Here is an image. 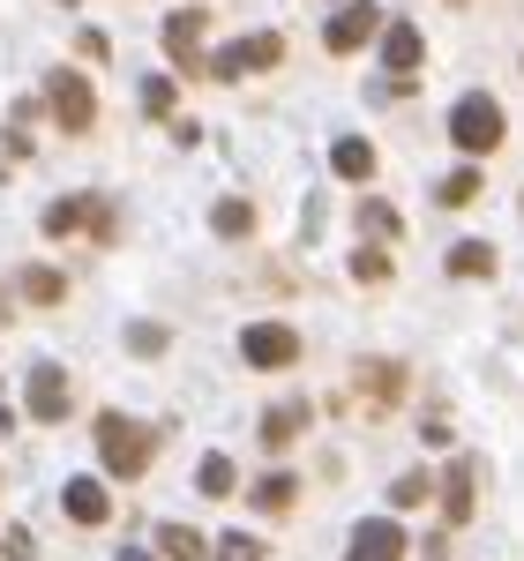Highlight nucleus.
Instances as JSON below:
<instances>
[{
  "label": "nucleus",
  "instance_id": "nucleus-11",
  "mask_svg": "<svg viewBox=\"0 0 524 561\" xmlns=\"http://www.w3.org/2000/svg\"><path fill=\"white\" fill-rule=\"evenodd\" d=\"M420 60H428L420 31H412V23H390V31H383V68H390L397 83H412V68H420Z\"/></svg>",
  "mask_w": 524,
  "mask_h": 561
},
{
  "label": "nucleus",
  "instance_id": "nucleus-30",
  "mask_svg": "<svg viewBox=\"0 0 524 561\" xmlns=\"http://www.w3.org/2000/svg\"><path fill=\"white\" fill-rule=\"evenodd\" d=\"M390 502H397V510H412V502H428V472H397Z\"/></svg>",
  "mask_w": 524,
  "mask_h": 561
},
{
  "label": "nucleus",
  "instance_id": "nucleus-25",
  "mask_svg": "<svg viewBox=\"0 0 524 561\" xmlns=\"http://www.w3.org/2000/svg\"><path fill=\"white\" fill-rule=\"evenodd\" d=\"M166 345H173V330H166V322H128V352H135V359H158Z\"/></svg>",
  "mask_w": 524,
  "mask_h": 561
},
{
  "label": "nucleus",
  "instance_id": "nucleus-4",
  "mask_svg": "<svg viewBox=\"0 0 524 561\" xmlns=\"http://www.w3.org/2000/svg\"><path fill=\"white\" fill-rule=\"evenodd\" d=\"M383 31H390V15H383L375 0H345V8L322 23V45H330V53H360V45L383 38Z\"/></svg>",
  "mask_w": 524,
  "mask_h": 561
},
{
  "label": "nucleus",
  "instance_id": "nucleus-10",
  "mask_svg": "<svg viewBox=\"0 0 524 561\" xmlns=\"http://www.w3.org/2000/svg\"><path fill=\"white\" fill-rule=\"evenodd\" d=\"M472 486H480V465L457 457L449 479H442V524H472Z\"/></svg>",
  "mask_w": 524,
  "mask_h": 561
},
{
  "label": "nucleus",
  "instance_id": "nucleus-8",
  "mask_svg": "<svg viewBox=\"0 0 524 561\" xmlns=\"http://www.w3.org/2000/svg\"><path fill=\"white\" fill-rule=\"evenodd\" d=\"M240 352H248V367H293L300 359V337L285 322H248L240 330Z\"/></svg>",
  "mask_w": 524,
  "mask_h": 561
},
{
  "label": "nucleus",
  "instance_id": "nucleus-14",
  "mask_svg": "<svg viewBox=\"0 0 524 561\" xmlns=\"http://www.w3.org/2000/svg\"><path fill=\"white\" fill-rule=\"evenodd\" d=\"M15 285H23V300H31V307H60V300H68V277H60V270H45V262H31Z\"/></svg>",
  "mask_w": 524,
  "mask_h": 561
},
{
  "label": "nucleus",
  "instance_id": "nucleus-7",
  "mask_svg": "<svg viewBox=\"0 0 524 561\" xmlns=\"http://www.w3.org/2000/svg\"><path fill=\"white\" fill-rule=\"evenodd\" d=\"M203 31H210V15H203V8H173V15H166V53H173V68L210 76V60L195 53V45H203Z\"/></svg>",
  "mask_w": 524,
  "mask_h": 561
},
{
  "label": "nucleus",
  "instance_id": "nucleus-22",
  "mask_svg": "<svg viewBox=\"0 0 524 561\" xmlns=\"http://www.w3.org/2000/svg\"><path fill=\"white\" fill-rule=\"evenodd\" d=\"M435 195H442V210H465V203H472V195H480V165H457V173L442 180Z\"/></svg>",
  "mask_w": 524,
  "mask_h": 561
},
{
  "label": "nucleus",
  "instance_id": "nucleus-24",
  "mask_svg": "<svg viewBox=\"0 0 524 561\" xmlns=\"http://www.w3.org/2000/svg\"><path fill=\"white\" fill-rule=\"evenodd\" d=\"M293 494H300V479H293V472L255 479V510H293Z\"/></svg>",
  "mask_w": 524,
  "mask_h": 561
},
{
  "label": "nucleus",
  "instance_id": "nucleus-1",
  "mask_svg": "<svg viewBox=\"0 0 524 561\" xmlns=\"http://www.w3.org/2000/svg\"><path fill=\"white\" fill-rule=\"evenodd\" d=\"M150 449H158V434H150V427H135V420H121V412L98 420V457H105V472H113V479L150 472Z\"/></svg>",
  "mask_w": 524,
  "mask_h": 561
},
{
  "label": "nucleus",
  "instance_id": "nucleus-2",
  "mask_svg": "<svg viewBox=\"0 0 524 561\" xmlns=\"http://www.w3.org/2000/svg\"><path fill=\"white\" fill-rule=\"evenodd\" d=\"M45 240H76V232H98V240H121V217L113 203H98V195H60V203H45Z\"/></svg>",
  "mask_w": 524,
  "mask_h": 561
},
{
  "label": "nucleus",
  "instance_id": "nucleus-26",
  "mask_svg": "<svg viewBox=\"0 0 524 561\" xmlns=\"http://www.w3.org/2000/svg\"><path fill=\"white\" fill-rule=\"evenodd\" d=\"M352 225H360L367 240H397V210H390V203H360V217H352Z\"/></svg>",
  "mask_w": 524,
  "mask_h": 561
},
{
  "label": "nucleus",
  "instance_id": "nucleus-5",
  "mask_svg": "<svg viewBox=\"0 0 524 561\" xmlns=\"http://www.w3.org/2000/svg\"><path fill=\"white\" fill-rule=\"evenodd\" d=\"M45 105H53V121H60L68 135H83L90 121H98V98H90V83H83V76H68V68H53V76H45Z\"/></svg>",
  "mask_w": 524,
  "mask_h": 561
},
{
  "label": "nucleus",
  "instance_id": "nucleus-33",
  "mask_svg": "<svg viewBox=\"0 0 524 561\" xmlns=\"http://www.w3.org/2000/svg\"><path fill=\"white\" fill-rule=\"evenodd\" d=\"M121 561H150V554H143V547H128V554H121Z\"/></svg>",
  "mask_w": 524,
  "mask_h": 561
},
{
  "label": "nucleus",
  "instance_id": "nucleus-20",
  "mask_svg": "<svg viewBox=\"0 0 524 561\" xmlns=\"http://www.w3.org/2000/svg\"><path fill=\"white\" fill-rule=\"evenodd\" d=\"M300 427H307V404H277V412L262 420V442H270V449H285Z\"/></svg>",
  "mask_w": 524,
  "mask_h": 561
},
{
  "label": "nucleus",
  "instance_id": "nucleus-9",
  "mask_svg": "<svg viewBox=\"0 0 524 561\" xmlns=\"http://www.w3.org/2000/svg\"><path fill=\"white\" fill-rule=\"evenodd\" d=\"M23 404H31V420H45V427L68 420V375H60L53 359H38V367H31V389H23Z\"/></svg>",
  "mask_w": 524,
  "mask_h": 561
},
{
  "label": "nucleus",
  "instance_id": "nucleus-16",
  "mask_svg": "<svg viewBox=\"0 0 524 561\" xmlns=\"http://www.w3.org/2000/svg\"><path fill=\"white\" fill-rule=\"evenodd\" d=\"M60 502H68V517H76V524H105V486H98V479H68Z\"/></svg>",
  "mask_w": 524,
  "mask_h": 561
},
{
  "label": "nucleus",
  "instance_id": "nucleus-15",
  "mask_svg": "<svg viewBox=\"0 0 524 561\" xmlns=\"http://www.w3.org/2000/svg\"><path fill=\"white\" fill-rule=\"evenodd\" d=\"M360 389H367V397H375V412H383V404L405 397V367H397V359H375V367H360Z\"/></svg>",
  "mask_w": 524,
  "mask_h": 561
},
{
  "label": "nucleus",
  "instance_id": "nucleus-13",
  "mask_svg": "<svg viewBox=\"0 0 524 561\" xmlns=\"http://www.w3.org/2000/svg\"><path fill=\"white\" fill-rule=\"evenodd\" d=\"M330 173H338V180H375V142H367V135H338Z\"/></svg>",
  "mask_w": 524,
  "mask_h": 561
},
{
  "label": "nucleus",
  "instance_id": "nucleus-23",
  "mask_svg": "<svg viewBox=\"0 0 524 561\" xmlns=\"http://www.w3.org/2000/svg\"><path fill=\"white\" fill-rule=\"evenodd\" d=\"M173 105H180V90L166 83V76H150V83H143V113H150V121H166V128H173V121H180Z\"/></svg>",
  "mask_w": 524,
  "mask_h": 561
},
{
  "label": "nucleus",
  "instance_id": "nucleus-6",
  "mask_svg": "<svg viewBox=\"0 0 524 561\" xmlns=\"http://www.w3.org/2000/svg\"><path fill=\"white\" fill-rule=\"evenodd\" d=\"M277 60H285V38H277V31H255V38L210 53V76H218V83H232V76H248V68H277Z\"/></svg>",
  "mask_w": 524,
  "mask_h": 561
},
{
  "label": "nucleus",
  "instance_id": "nucleus-17",
  "mask_svg": "<svg viewBox=\"0 0 524 561\" xmlns=\"http://www.w3.org/2000/svg\"><path fill=\"white\" fill-rule=\"evenodd\" d=\"M210 232H218V240H248V232H255V203L225 195L218 210H210Z\"/></svg>",
  "mask_w": 524,
  "mask_h": 561
},
{
  "label": "nucleus",
  "instance_id": "nucleus-31",
  "mask_svg": "<svg viewBox=\"0 0 524 561\" xmlns=\"http://www.w3.org/2000/svg\"><path fill=\"white\" fill-rule=\"evenodd\" d=\"M0 554H8V561H38V539H31L23 524H8V539H0Z\"/></svg>",
  "mask_w": 524,
  "mask_h": 561
},
{
  "label": "nucleus",
  "instance_id": "nucleus-28",
  "mask_svg": "<svg viewBox=\"0 0 524 561\" xmlns=\"http://www.w3.org/2000/svg\"><path fill=\"white\" fill-rule=\"evenodd\" d=\"M352 277H360V285H390V255H383V248H360V255H352Z\"/></svg>",
  "mask_w": 524,
  "mask_h": 561
},
{
  "label": "nucleus",
  "instance_id": "nucleus-21",
  "mask_svg": "<svg viewBox=\"0 0 524 561\" xmlns=\"http://www.w3.org/2000/svg\"><path fill=\"white\" fill-rule=\"evenodd\" d=\"M195 486H203L210 502H225V494L240 486V472H232V457H203V472H195Z\"/></svg>",
  "mask_w": 524,
  "mask_h": 561
},
{
  "label": "nucleus",
  "instance_id": "nucleus-12",
  "mask_svg": "<svg viewBox=\"0 0 524 561\" xmlns=\"http://www.w3.org/2000/svg\"><path fill=\"white\" fill-rule=\"evenodd\" d=\"M352 561H405V531H397V524H360V531H352Z\"/></svg>",
  "mask_w": 524,
  "mask_h": 561
},
{
  "label": "nucleus",
  "instance_id": "nucleus-18",
  "mask_svg": "<svg viewBox=\"0 0 524 561\" xmlns=\"http://www.w3.org/2000/svg\"><path fill=\"white\" fill-rule=\"evenodd\" d=\"M494 270H502V262H494L487 240H457V248H449V277H494Z\"/></svg>",
  "mask_w": 524,
  "mask_h": 561
},
{
  "label": "nucleus",
  "instance_id": "nucleus-27",
  "mask_svg": "<svg viewBox=\"0 0 524 561\" xmlns=\"http://www.w3.org/2000/svg\"><path fill=\"white\" fill-rule=\"evenodd\" d=\"M23 165H31V135H23V128H0V180L23 173Z\"/></svg>",
  "mask_w": 524,
  "mask_h": 561
},
{
  "label": "nucleus",
  "instance_id": "nucleus-3",
  "mask_svg": "<svg viewBox=\"0 0 524 561\" xmlns=\"http://www.w3.org/2000/svg\"><path fill=\"white\" fill-rule=\"evenodd\" d=\"M449 142H457L465 158H487V150L502 142V105H494V98H457V113H449Z\"/></svg>",
  "mask_w": 524,
  "mask_h": 561
},
{
  "label": "nucleus",
  "instance_id": "nucleus-19",
  "mask_svg": "<svg viewBox=\"0 0 524 561\" xmlns=\"http://www.w3.org/2000/svg\"><path fill=\"white\" fill-rule=\"evenodd\" d=\"M158 554H166V561H203V531H187V524H158Z\"/></svg>",
  "mask_w": 524,
  "mask_h": 561
},
{
  "label": "nucleus",
  "instance_id": "nucleus-29",
  "mask_svg": "<svg viewBox=\"0 0 524 561\" xmlns=\"http://www.w3.org/2000/svg\"><path fill=\"white\" fill-rule=\"evenodd\" d=\"M218 561H262V539H248V531H225V539H218Z\"/></svg>",
  "mask_w": 524,
  "mask_h": 561
},
{
  "label": "nucleus",
  "instance_id": "nucleus-32",
  "mask_svg": "<svg viewBox=\"0 0 524 561\" xmlns=\"http://www.w3.org/2000/svg\"><path fill=\"white\" fill-rule=\"evenodd\" d=\"M8 434H15V412H8V404H0V442H8Z\"/></svg>",
  "mask_w": 524,
  "mask_h": 561
}]
</instances>
